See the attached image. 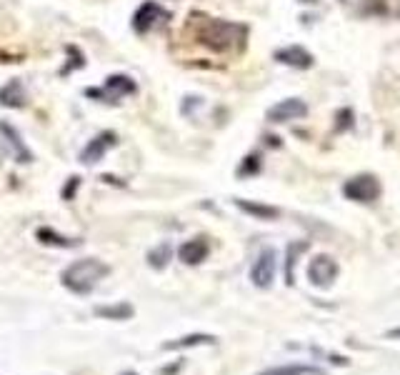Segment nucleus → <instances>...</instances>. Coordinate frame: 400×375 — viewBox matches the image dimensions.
Segmentation results:
<instances>
[{"label":"nucleus","instance_id":"obj_18","mask_svg":"<svg viewBox=\"0 0 400 375\" xmlns=\"http://www.w3.org/2000/svg\"><path fill=\"white\" fill-rule=\"evenodd\" d=\"M38 240L46 245H55V248H73V245H78V240H70V238H63L58 235V233L53 231V228H40L38 233Z\"/></svg>","mask_w":400,"mask_h":375},{"label":"nucleus","instance_id":"obj_12","mask_svg":"<svg viewBox=\"0 0 400 375\" xmlns=\"http://www.w3.org/2000/svg\"><path fill=\"white\" fill-rule=\"evenodd\" d=\"M218 338L208 336V333H191V336H183L178 340L165 343L163 350H183V348H196V345H216Z\"/></svg>","mask_w":400,"mask_h":375},{"label":"nucleus","instance_id":"obj_13","mask_svg":"<svg viewBox=\"0 0 400 375\" xmlns=\"http://www.w3.org/2000/svg\"><path fill=\"white\" fill-rule=\"evenodd\" d=\"M0 106H8V108L26 106V90L20 86V80H10L6 88H0Z\"/></svg>","mask_w":400,"mask_h":375},{"label":"nucleus","instance_id":"obj_22","mask_svg":"<svg viewBox=\"0 0 400 375\" xmlns=\"http://www.w3.org/2000/svg\"><path fill=\"white\" fill-rule=\"evenodd\" d=\"M78 183H80V178H70V185H68L66 191H63V198H66V200H70V198H73V193H75Z\"/></svg>","mask_w":400,"mask_h":375},{"label":"nucleus","instance_id":"obj_8","mask_svg":"<svg viewBox=\"0 0 400 375\" xmlns=\"http://www.w3.org/2000/svg\"><path fill=\"white\" fill-rule=\"evenodd\" d=\"M303 115H308V106H305V103H303L301 98L280 100V103H276V106H273L268 113H265V118H268L270 123H285V120H298V118H303Z\"/></svg>","mask_w":400,"mask_h":375},{"label":"nucleus","instance_id":"obj_24","mask_svg":"<svg viewBox=\"0 0 400 375\" xmlns=\"http://www.w3.org/2000/svg\"><path fill=\"white\" fill-rule=\"evenodd\" d=\"M298 3H308V6H313V3H318V0H298Z\"/></svg>","mask_w":400,"mask_h":375},{"label":"nucleus","instance_id":"obj_17","mask_svg":"<svg viewBox=\"0 0 400 375\" xmlns=\"http://www.w3.org/2000/svg\"><path fill=\"white\" fill-rule=\"evenodd\" d=\"M0 131H3V133L8 135V143L13 145V151H15V155H18L20 163H30V160H33V155H30V151L26 148V143L20 140V135L13 131V128H10V125H8V123H0Z\"/></svg>","mask_w":400,"mask_h":375},{"label":"nucleus","instance_id":"obj_11","mask_svg":"<svg viewBox=\"0 0 400 375\" xmlns=\"http://www.w3.org/2000/svg\"><path fill=\"white\" fill-rule=\"evenodd\" d=\"M178 256H180V260L188 265L203 263L205 258H208V243H205V238H193V240L183 243L180 250H178Z\"/></svg>","mask_w":400,"mask_h":375},{"label":"nucleus","instance_id":"obj_15","mask_svg":"<svg viewBox=\"0 0 400 375\" xmlns=\"http://www.w3.org/2000/svg\"><path fill=\"white\" fill-rule=\"evenodd\" d=\"M95 316L105 318V320H131L135 316L131 303H115V305H98L95 308Z\"/></svg>","mask_w":400,"mask_h":375},{"label":"nucleus","instance_id":"obj_5","mask_svg":"<svg viewBox=\"0 0 400 375\" xmlns=\"http://www.w3.org/2000/svg\"><path fill=\"white\" fill-rule=\"evenodd\" d=\"M273 278H276V250L265 248L260 250L258 260L253 263L250 280H253L256 288H270V285H273Z\"/></svg>","mask_w":400,"mask_h":375},{"label":"nucleus","instance_id":"obj_16","mask_svg":"<svg viewBox=\"0 0 400 375\" xmlns=\"http://www.w3.org/2000/svg\"><path fill=\"white\" fill-rule=\"evenodd\" d=\"M258 375H325V370L315 368V365H303V363H293V365H276V368L263 370Z\"/></svg>","mask_w":400,"mask_h":375},{"label":"nucleus","instance_id":"obj_1","mask_svg":"<svg viewBox=\"0 0 400 375\" xmlns=\"http://www.w3.org/2000/svg\"><path fill=\"white\" fill-rule=\"evenodd\" d=\"M245 35H248V28L238 26V23H230V20L205 18L203 26L198 28V40H200L203 46L218 50V53H228L233 48H243Z\"/></svg>","mask_w":400,"mask_h":375},{"label":"nucleus","instance_id":"obj_25","mask_svg":"<svg viewBox=\"0 0 400 375\" xmlns=\"http://www.w3.org/2000/svg\"><path fill=\"white\" fill-rule=\"evenodd\" d=\"M123 375H133V373H123Z\"/></svg>","mask_w":400,"mask_h":375},{"label":"nucleus","instance_id":"obj_9","mask_svg":"<svg viewBox=\"0 0 400 375\" xmlns=\"http://www.w3.org/2000/svg\"><path fill=\"white\" fill-rule=\"evenodd\" d=\"M113 145H115V133H100V135H95V138L91 140V143L86 145V151L80 153V160L86 165H93L98 163L100 158H103L105 153L111 151Z\"/></svg>","mask_w":400,"mask_h":375},{"label":"nucleus","instance_id":"obj_21","mask_svg":"<svg viewBox=\"0 0 400 375\" xmlns=\"http://www.w3.org/2000/svg\"><path fill=\"white\" fill-rule=\"evenodd\" d=\"M308 248V243H296L290 245V258H288V283H293V265H296V256L301 250Z\"/></svg>","mask_w":400,"mask_h":375},{"label":"nucleus","instance_id":"obj_7","mask_svg":"<svg viewBox=\"0 0 400 375\" xmlns=\"http://www.w3.org/2000/svg\"><path fill=\"white\" fill-rule=\"evenodd\" d=\"M308 278L310 283L318 288H325L338 278V263L330 256H315L308 265Z\"/></svg>","mask_w":400,"mask_h":375},{"label":"nucleus","instance_id":"obj_20","mask_svg":"<svg viewBox=\"0 0 400 375\" xmlns=\"http://www.w3.org/2000/svg\"><path fill=\"white\" fill-rule=\"evenodd\" d=\"M258 168H260V160H258V155H248V158H245V163L238 168V175H253Z\"/></svg>","mask_w":400,"mask_h":375},{"label":"nucleus","instance_id":"obj_3","mask_svg":"<svg viewBox=\"0 0 400 375\" xmlns=\"http://www.w3.org/2000/svg\"><path fill=\"white\" fill-rule=\"evenodd\" d=\"M343 195L355 203H373L381 195V183L375 175H355L343 185Z\"/></svg>","mask_w":400,"mask_h":375},{"label":"nucleus","instance_id":"obj_4","mask_svg":"<svg viewBox=\"0 0 400 375\" xmlns=\"http://www.w3.org/2000/svg\"><path fill=\"white\" fill-rule=\"evenodd\" d=\"M171 15H168V10L165 8H160L155 3V0H148V3H143V6L135 10V15H133V28H135V33H151L153 28L158 26V23H163V20H168Z\"/></svg>","mask_w":400,"mask_h":375},{"label":"nucleus","instance_id":"obj_6","mask_svg":"<svg viewBox=\"0 0 400 375\" xmlns=\"http://www.w3.org/2000/svg\"><path fill=\"white\" fill-rule=\"evenodd\" d=\"M135 93V83H133L128 75H111L105 80L103 90H88L91 98H108V103H118L125 95H133Z\"/></svg>","mask_w":400,"mask_h":375},{"label":"nucleus","instance_id":"obj_19","mask_svg":"<svg viewBox=\"0 0 400 375\" xmlns=\"http://www.w3.org/2000/svg\"><path fill=\"white\" fill-rule=\"evenodd\" d=\"M171 245L168 243H160L158 248H153L151 253H148V263H151V268L155 270H163L165 265H168V260H171Z\"/></svg>","mask_w":400,"mask_h":375},{"label":"nucleus","instance_id":"obj_14","mask_svg":"<svg viewBox=\"0 0 400 375\" xmlns=\"http://www.w3.org/2000/svg\"><path fill=\"white\" fill-rule=\"evenodd\" d=\"M236 205L243 213H248V215L253 218H260V220H276V218L280 215V211L273 208V205H260V203H253V200H240V198H236Z\"/></svg>","mask_w":400,"mask_h":375},{"label":"nucleus","instance_id":"obj_10","mask_svg":"<svg viewBox=\"0 0 400 375\" xmlns=\"http://www.w3.org/2000/svg\"><path fill=\"white\" fill-rule=\"evenodd\" d=\"M276 60L278 63H285L290 68H298V70H305V68L313 66V55L301 46H288L276 50Z\"/></svg>","mask_w":400,"mask_h":375},{"label":"nucleus","instance_id":"obj_2","mask_svg":"<svg viewBox=\"0 0 400 375\" xmlns=\"http://www.w3.org/2000/svg\"><path fill=\"white\" fill-rule=\"evenodd\" d=\"M108 273H111V268L105 263H100L98 258H83V260H75L73 265H68V268L63 270L60 280H63V285H66L70 293H75V296H88Z\"/></svg>","mask_w":400,"mask_h":375},{"label":"nucleus","instance_id":"obj_23","mask_svg":"<svg viewBox=\"0 0 400 375\" xmlns=\"http://www.w3.org/2000/svg\"><path fill=\"white\" fill-rule=\"evenodd\" d=\"M388 338H390V340H400V325L393 330H388Z\"/></svg>","mask_w":400,"mask_h":375}]
</instances>
